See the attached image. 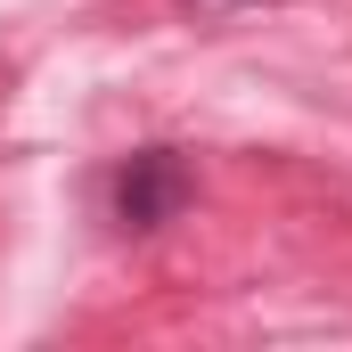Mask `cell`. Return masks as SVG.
<instances>
[{"mask_svg":"<svg viewBox=\"0 0 352 352\" xmlns=\"http://www.w3.org/2000/svg\"><path fill=\"white\" fill-rule=\"evenodd\" d=\"M188 156L180 148H140V156H123L115 180H107V213H115V230H131V238H148V230H164L188 213Z\"/></svg>","mask_w":352,"mask_h":352,"instance_id":"obj_1","label":"cell"}]
</instances>
